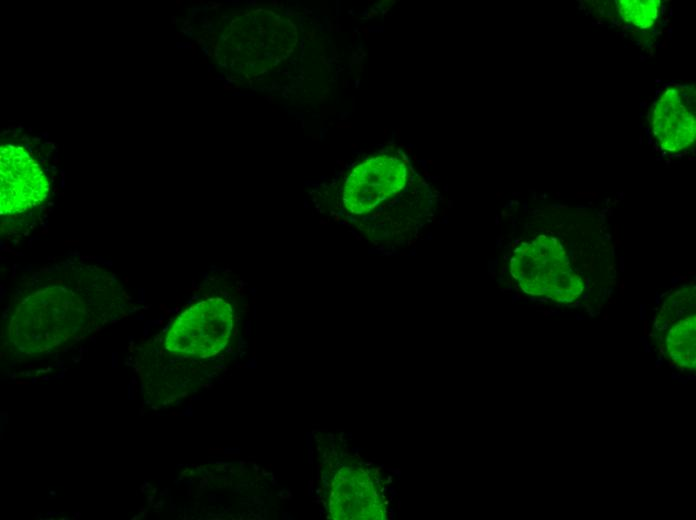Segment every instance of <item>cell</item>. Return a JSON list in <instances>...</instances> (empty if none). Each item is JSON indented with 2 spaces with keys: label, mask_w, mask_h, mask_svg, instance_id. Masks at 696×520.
Instances as JSON below:
<instances>
[{
  "label": "cell",
  "mask_w": 696,
  "mask_h": 520,
  "mask_svg": "<svg viewBox=\"0 0 696 520\" xmlns=\"http://www.w3.org/2000/svg\"><path fill=\"white\" fill-rule=\"evenodd\" d=\"M653 131L659 146L669 152L683 150L694 142V114L679 89L668 88L660 95L654 109Z\"/></svg>",
  "instance_id": "cell-6"
},
{
  "label": "cell",
  "mask_w": 696,
  "mask_h": 520,
  "mask_svg": "<svg viewBox=\"0 0 696 520\" xmlns=\"http://www.w3.org/2000/svg\"><path fill=\"white\" fill-rule=\"evenodd\" d=\"M660 2L657 0H621L617 1L622 18L640 28L652 26L659 15Z\"/></svg>",
  "instance_id": "cell-9"
},
{
  "label": "cell",
  "mask_w": 696,
  "mask_h": 520,
  "mask_svg": "<svg viewBox=\"0 0 696 520\" xmlns=\"http://www.w3.org/2000/svg\"><path fill=\"white\" fill-rule=\"evenodd\" d=\"M374 491L371 483L355 471L341 473L332 492L331 510L335 518H372Z\"/></svg>",
  "instance_id": "cell-7"
},
{
  "label": "cell",
  "mask_w": 696,
  "mask_h": 520,
  "mask_svg": "<svg viewBox=\"0 0 696 520\" xmlns=\"http://www.w3.org/2000/svg\"><path fill=\"white\" fill-rule=\"evenodd\" d=\"M510 273L525 293L560 303L573 302L584 290V281L571 268L562 245L547 235L515 248Z\"/></svg>",
  "instance_id": "cell-2"
},
{
  "label": "cell",
  "mask_w": 696,
  "mask_h": 520,
  "mask_svg": "<svg viewBox=\"0 0 696 520\" xmlns=\"http://www.w3.org/2000/svg\"><path fill=\"white\" fill-rule=\"evenodd\" d=\"M666 348L673 365L682 370H694L696 364V319L687 316L669 329Z\"/></svg>",
  "instance_id": "cell-8"
},
{
  "label": "cell",
  "mask_w": 696,
  "mask_h": 520,
  "mask_svg": "<svg viewBox=\"0 0 696 520\" xmlns=\"http://www.w3.org/2000/svg\"><path fill=\"white\" fill-rule=\"evenodd\" d=\"M88 325L84 302L71 291L52 287L29 295L18 305L9 334L17 348L33 354L62 346Z\"/></svg>",
  "instance_id": "cell-1"
},
{
  "label": "cell",
  "mask_w": 696,
  "mask_h": 520,
  "mask_svg": "<svg viewBox=\"0 0 696 520\" xmlns=\"http://www.w3.org/2000/svg\"><path fill=\"white\" fill-rule=\"evenodd\" d=\"M1 213L22 212L42 201L48 182L34 160L21 148L1 150Z\"/></svg>",
  "instance_id": "cell-5"
},
{
  "label": "cell",
  "mask_w": 696,
  "mask_h": 520,
  "mask_svg": "<svg viewBox=\"0 0 696 520\" xmlns=\"http://www.w3.org/2000/svg\"><path fill=\"white\" fill-rule=\"evenodd\" d=\"M233 310L221 298L201 301L180 314L169 328L165 347L175 354L209 357L227 345Z\"/></svg>",
  "instance_id": "cell-3"
},
{
  "label": "cell",
  "mask_w": 696,
  "mask_h": 520,
  "mask_svg": "<svg viewBox=\"0 0 696 520\" xmlns=\"http://www.w3.org/2000/svg\"><path fill=\"white\" fill-rule=\"evenodd\" d=\"M406 176L404 163L396 157L381 155L369 158L348 175L343 189V203L353 214L370 212L401 191Z\"/></svg>",
  "instance_id": "cell-4"
}]
</instances>
